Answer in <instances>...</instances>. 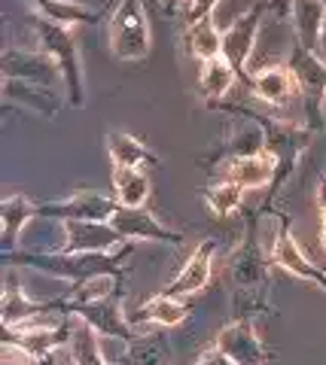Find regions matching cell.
Instances as JSON below:
<instances>
[{
	"label": "cell",
	"instance_id": "obj_1",
	"mask_svg": "<svg viewBox=\"0 0 326 365\" xmlns=\"http://www.w3.org/2000/svg\"><path fill=\"white\" fill-rule=\"evenodd\" d=\"M134 253V244H126L113 250V253H21L13 256L6 253L9 265H28L37 268L49 277H58L64 283H73V287H83V283L95 280V277H116L122 280V262Z\"/></svg>",
	"mask_w": 326,
	"mask_h": 365
},
{
	"label": "cell",
	"instance_id": "obj_2",
	"mask_svg": "<svg viewBox=\"0 0 326 365\" xmlns=\"http://www.w3.org/2000/svg\"><path fill=\"white\" fill-rule=\"evenodd\" d=\"M37 37H40V49L58 64L61 71V83H64V95L71 107H83V67H80V52H76V40L73 34L64 25L37 16Z\"/></svg>",
	"mask_w": 326,
	"mask_h": 365
},
{
	"label": "cell",
	"instance_id": "obj_3",
	"mask_svg": "<svg viewBox=\"0 0 326 365\" xmlns=\"http://www.w3.org/2000/svg\"><path fill=\"white\" fill-rule=\"evenodd\" d=\"M110 49L119 61H141L150 52V21L141 0H122L110 19Z\"/></svg>",
	"mask_w": 326,
	"mask_h": 365
},
{
	"label": "cell",
	"instance_id": "obj_4",
	"mask_svg": "<svg viewBox=\"0 0 326 365\" xmlns=\"http://www.w3.org/2000/svg\"><path fill=\"white\" fill-rule=\"evenodd\" d=\"M287 67L293 71L299 91L305 95L308 128L320 131L323 128V101H326V61H323V55L302 49V43L293 40V52H290Z\"/></svg>",
	"mask_w": 326,
	"mask_h": 365
},
{
	"label": "cell",
	"instance_id": "obj_5",
	"mask_svg": "<svg viewBox=\"0 0 326 365\" xmlns=\"http://www.w3.org/2000/svg\"><path fill=\"white\" fill-rule=\"evenodd\" d=\"M119 295H107V299H95V302H73L67 299V314L71 317H80L83 323H88L95 329L101 338H119V341H134L138 332L134 326L128 323V314H122V304H119Z\"/></svg>",
	"mask_w": 326,
	"mask_h": 365
},
{
	"label": "cell",
	"instance_id": "obj_6",
	"mask_svg": "<svg viewBox=\"0 0 326 365\" xmlns=\"http://www.w3.org/2000/svg\"><path fill=\"white\" fill-rule=\"evenodd\" d=\"M217 347L238 365H268L275 359V350L265 347L256 332L253 317H235L226 329H220Z\"/></svg>",
	"mask_w": 326,
	"mask_h": 365
},
{
	"label": "cell",
	"instance_id": "obj_7",
	"mask_svg": "<svg viewBox=\"0 0 326 365\" xmlns=\"http://www.w3.org/2000/svg\"><path fill=\"white\" fill-rule=\"evenodd\" d=\"M119 210L116 198L98 195V192H73L64 201H52V204H37V220H88V222H110L113 213Z\"/></svg>",
	"mask_w": 326,
	"mask_h": 365
},
{
	"label": "cell",
	"instance_id": "obj_8",
	"mask_svg": "<svg viewBox=\"0 0 326 365\" xmlns=\"http://www.w3.org/2000/svg\"><path fill=\"white\" fill-rule=\"evenodd\" d=\"M265 9H275L272 0H263L260 6L253 9V13H247L238 25L229 28L226 34H223V58H226L235 73H238V79H244V83H250V73H247V61H250L253 55V46H256V34H260V21L265 16Z\"/></svg>",
	"mask_w": 326,
	"mask_h": 365
},
{
	"label": "cell",
	"instance_id": "obj_9",
	"mask_svg": "<svg viewBox=\"0 0 326 365\" xmlns=\"http://www.w3.org/2000/svg\"><path fill=\"white\" fill-rule=\"evenodd\" d=\"M64 228V247L61 253H113L126 247V237L110 222H88V220H67Z\"/></svg>",
	"mask_w": 326,
	"mask_h": 365
},
{
	"label": "cell",
	"instance_id": "obj_10",
	"mask_svg": "<svg viewBox=\"0 0 326 365\" xmlns=\"http://www.w3.org/2000/svg\"><path fill=\"white\" fill-rule=\"evenodd\" d=\"M4 79H13V83H28V86H40L49 88L61 79L58 64L43 49L28 52V49H6L4 55Z\"/></svg>",
	"mask_w": 326,
	"mask_h": 365
},
{
	"label": "cell",
	"instance_id": "obj_11",
	"mask_svg": "<svg viewBox=\"0 0 326 365\" xmlns=\"http://www.w3.org/2000/svg\"><path fill=\"white\" fill-rule=\"evenodd\" d=\"M110 225L126 237V241H156V244H183V235L165 228L153 213H147L143 207H119L113 213Z\"/></svg>",
	"mask_w": 326,
	"mask_h": 365
},
{
	"label": "cell",
	"instance_id": "obj_12",
	"mask_svg": "<svg viewBox=\"0 0 326 365\" xmlns=\"http://www.w3.org/2000/svg\"><path fill=\"white\" fill-rule=\"evenodd\" d=\"M213 250H217V241L208 237L195 247V253L186 259V265L180 268L177 277L162 289V295H171V299H189V295L201 292L210 283V271H213Z\"/></svg>",
	"mask_w": 326,
	"mask_h": 365
},
{
	"label": "cell",
	"instance_id": "obj_13",
	"mask_svg": "<svg viewBox=\"0 0 326 365\" xmlns=\"http://www.w3.org/2000/svg\"><path fill=\"white\" fill-rule=\"evenodd\" d=\"M272 262H275L277 268L290 271L293 277H302V280H308V283H317V287L326 289V271L317 268V265H311V262L305 259V253H302L299 244H296V237L290 235L287 222H280L277 241L272 247Z\"/></svg>",
	"mask_w": 326,
	"mask_h": 365
},
{
	"label": "cell",
	"instance_id": "obj_14",
	"mask_svg": "<svg viewBox=\"0 0 326 365\" xmlns=\"http://www.w3.org/2000/svg\"><path fill=\"white\" fill-rule=\"evenodd\" d=\"M290 16L296 25V40L302 49L320 55L326 31V4L323 0H290Z\"/></svg>",
	"mask_w": 326,
	"mask_h": 365
},
{
	"label": "cell",
	"instance_id": "obj_15",
	"mask_svg": "<svg viewBox=\"0 0 326 365\" xmlns=\"http://www.w3.org/2000/svg\"><path fill=\"white\" fill-rule=\"evenodd\" d=\"M277 177V158L272 153H250V155H235L226 165V180L238 182V186L247 189H260L275 182Z\"/></svg>",
	"mask_w": 326,
	"mask_h": 365
},
{
	"label": "cell",
	"instance_id": "obj_16",
	"mask_svg": "<svg viewBox=\"0 0 326 365\" xmlns=\"http://www.w3.org/2000/svg\"><path fill=\"white\" fill-rule=\"evenodd\" d=\"M189 302H180V299H171V295H156V299L143 302V307L138 314H128V323L134 326V332H143V323L150 326H162V329H174L180 326L183 319L189 317Z\"/></svg>",
	"mask_w": 326,
	"mask_h": 365
},
{
	"label": "cell",
	"instance_id": "obj_17",
	"mask_svg": "<svg viewBox=\"0 0 326 365\" xmlns=\"http://www.w3.org/2000/svg\"><path fill=\"white\" fill-rule=\"evenodd\" d=\"M250 91L265 104H275V107H284L290 98L296 95V76L290 67H280V64H272V67H263V71H256L250 76Z\"/></svg>",
	"mask_w": 326,
	"mask_h": 365
},
{
	"label": "cell",
	"instance_id": "obj_18",
	"mask_svg": "<svg viewBox=\"0 0 326 365\" xmlns=\"http://www.w3.org/2000/svg\"><path fill=\"white\" fill-rule=\"evenodd\" d=\"M107 153L113 158V168H138L143 170L147 165H159V158L150 146H143L138 137L126 131H110L107 134Z\"/></svg>",
	"mask_w": 326,
	"mask_h": 365
},
{
	"label": "cell",
	"instance_id": "obj_19",
	"mask_svg": "<svg viewBox=\"0 0 326 365\" xmlns=\"http://www.w3.org/2000/svg\"><path fill=\"white\" fill-rule=\"evenodd\" d=\"M101 335L95 332L88 323H83L80 317H73V329H71V341H67V347H71V356H73V365H116L113 359L104 356V350H101Z\"/></svg>",
	"mask_w": 326,
	"mask_h": 365
},
{
	"label": "cell",
	"instance_id": "obj_20",
	"mask_svg": "<svg viewBox=\"0 0 326 365\" xmlns=\"http://www.w3.org/2000/svg\"><path fill=\"white\" fill-rule=\"evenodd\" d=\"M113 198L119 207H143L150 198V177L138 168H113Z\"/></svg>",
	"mask_w": 326,
	"mask_h": 365
},
{
	"label": "cell",
	"instance_id": "obj_21",
	"mask_svg": "<svg viewBox=\"0 0 326 365\" xmlns=\"http://www.w3.org/2000/svg\"><path fill=\"white\" fill-rule=\"evenodd\" d=\"M34 6L40 9L43 19L55 21V25H88V21H98V9L83 6L80 0H34Z\"/></svg>",
	"mask_w": 326,
	"mask_h": 365
},
{
	"label": "cell",
	"instance_id": "obj_22",
	"mask_svg": "<svg viewBox=\"0 0 326 365\" xmlns=\"http://www.w3.org/2000/svg\"><path fill=\"white\" fill-rule=\"evenodd\" d=\"M186 49L189 55H195L201 61L223 58V34L217 31V25L210 19H201L186 28Z\"/></svg>",
	"mask_w": 326,
	"mask_h": 365
},
{
	"label": "cell",
	"instance_id": "obj_23",
	"mask_svg": "<svg viewBox=\"0 0 326 365\" xmlns=\"http://www.w3.org/2000/svg\"><path fill=\"white\" fill-rule=\"evenodd\" d=\"M235 79H238V73H235V67L226 61V58H210V61H201V73H198V91L205 98H223L229 95Z\"/></svg>",
	"mask_w": 326,
	"mask_h": 365
},
{
	"label": "cell",
	"instance_id": "obj_24",
	"mask_svg": "<svg viewBox=\"0 0 326 365\" xmlns=\"http://www.w3.org/2000/svg\"><path fill=\"white\" fill-rule=\"evenodd\" d=\"M0 216H4V244H6V253H13L16 237L25 232L28 220H37V204H31L25 195H13V198L4 201Z\"/></svg>",
	"mask_w": 326,
	"mask_h": 365
},
{
	"label": "cell",
	"instance_id": "obj_25",
	"mask_svg": "<svg viewBox=\"0 0 326 365\" xmlns=\"http://www.w3.org/2000/svg\"><path fill=\"white\" fill-rule=\"evenodd\" d=\"M119 365H168V347L156 335H138L126 344Z\"/></svg>",
	"mask_w": 326,
	"mask_h": 365
},
{
	"label": "cell",
	"instance_id": "obj_26",
	"mask_svg": "<svg viewBox=\"0 0 326 365\" xmlns=\"http://www.w3.org/2000/svg\"><path fill=\"white\" fill-rule=\"evenodd\" d=\"M205 198H208V207H210L213 216H232V213L241 210L244 189L238 186V182H232V180H220L217 186L208 189Z\"/></svg>",
	"mask_w": 326,
	"mask_h": 365
},
{
	"label": "cell",
	"instance_id": "obj_27",
	"mask_svg": "<svg viewBox=\"0 0 326 365\" xmlns=\"http://www.w3.org/2000/svg\"><path fill=\"white\" fill-rule=\"evenodd\" d=\"M232 277L238 287H250V283H260L265 277L263 271V259L256 253V247H244L232 262Z\"/></svg>",
	"mask_w": 326,
	"mask_h": 365
},
{
	"label": "cell",
	"instance_id": "obj_28",
	"mask_svg": "<svg viewBox=\"0 0 326 365\" xmlns=\"http://www.w3.org/2000/svg\"><path fill=\"white\" fill-rule=\"evenodd\" d=\"M217 4L220 0H186V6H183L186 28L195 25V21H201V19H210V13L217 9Z\"/></svg>",
	"mask_w": 326,
	"mask_h": 365
},
{
	"label": "cell",
	"instance_id": "obj_29",
	"mask_svg": "<svg viewBox=\"0 0 326 365\" xmlns=\"http://www.w3.org/2000/svg\"><path fill=\"white\" fill-rule=\"evenodd\" d=\"M195 365H238V362H232L226 353H223L217 344H213L210 350H205V353H201V356L195 359Z\"/></svg>",
	"mask_w": 326,
	"mask_h": 365
},
{
	"label": "cell",
	"instance_id": "obj_30",
	"mask_svg": "<svg viewBox=\"0 0 326 365\" xmlns=\"http://www.w3.org/2000/svg\"><path fill=\"white\" fill-rule=\"evenodd\" d=\"M159 6H162L165 16H177V13H183L186 0H159Z\"/></svg>",
	"mask_w": 326,
	"mask_h": 365
},
{
	"label": "cell",
	"instance_id": "obj_31",
	"mask_svg": "<svg viewBox=\"0 0 326 365\" xmlns=\"http://www.w3.org/2000/svg\"><path fill=\"white\" fill-rule=\"evenodd\" d=\"M272 4H275V9H277L280 16H284V13H290V0H272Z\"/></svg>",
	"mask_w": 326,
	"mask_h": 365
},
{
	"label": "cell",
	"instance_id": "obj_32",
	"mask_svg": "<svg viewBox=\"0 0 326 365\" xmlns=\"http://www.w3.org/2000/svg\"><path fill=\"white\" fill-rule=\"evenodd\" d=\"M28 365H49L46 359H28Z\"/></svg>",
	"mask_w": 326,
	"mask_h": 365
},
{
	"label": "cell",
	"instance_id": "obj_33",
	"mask_svg": "<svg viewBox=\"0 0 326 365\" xmlns=\"http://www.w3.org/2000/svg\"><path fill=\"white\" fill-rule=\"evenodd\" d=\"M320 244H323V250H326V225H323V232H320Z\"/></svg>",
	"mask_w": 326,
	"mask_h": 365
},
{
	"label": "cell",
	"instance_id": "obj_34",
	"mask_svg": "<svg viewBox=\"0 0 326 365\" xmlns=\"http://www.w3.org/2000/svg\"><path fill=\"white\" fill-rule=\"evenodd\" d=\"M323 4H326V0H323Z\"/></svg>",
	"mask_w": 326,
	"mask_h": 365
}]
</instances>
